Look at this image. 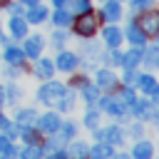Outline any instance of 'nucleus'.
<instances>
[{"label":"nucleus","instance_id":"obj_1","mask_svg":"<svg viewBox=\"0 0 159 159\" xmlns=\"http://www.w3.org/2000/svg\"><path fill=\"white\" fill-rule=\"evenodd\" d=\"M62 92H65V87H62L60 82H45V84L40 87V92H37V99H40L42 104H55V102L62 97Z\"/></svg>","mask_w":159,"mask_h":159},{"label":"nucleus","instance_id":"obj_2","mask_svg":"<svg viewBox=\"0 0 159 159\" xmlns=\"http://www.w3.org/2000/svg\"><path fill=\"white\" fill-rule=\"evenodd\" d=\"M75 30H77V35H82V37L94 35V30H97V15H92L89 10H87V12H82V15H80V20L75 22Z\"/></svg>","mask_w":159,"mask_h":159},{"label":"nucleus","instance_id":"obj_3","mask_svg":"<svg viewBox=\"0 0 159 159\" xmlns=\"http://www.w3.org/2000/svg\"><path fill=\"white\" fill-rule=\"evenodd\" d=\"M154 102L157 99H134L129 107H132V112L137 114V117H147V119H154L157 117V107H154Z\"/></svg>","mask_w":159,"mask_h":159},{"label":"nucleus","instance_id":"obj_4","mask_svg":"<svg viewBox=\"0 0 159 159\" xmlns=\"http://www.w3.org/2000/svg\"><path fill=\"white\" fill-rule=\"evenodd\" d=\"M139 30H142L147 37H154V35L159 32V15H154V12H144V15L139 17Z\"/></svg>","mask_w":159,"mask_h":159},{"label":"nucleus","instance_id":"obj_5","mask_svg":"<svg viewBox=\"0 0 159 159\" xmlns=\"http://www.w3.org/2000/svg\"><path fill=\"white\" fill-rule=\"evenodd\" d=\"M99 102V107L102 109H107L109 114H114V117H122L124 112H127V104L122 102V99H114V97H102V99H97Z\"/></svg>","mask_w":159,"mask_h":159},{"label":"nucleus","instance_id":"obj_6","mask_svg":"<svg viewBox=\"0 0 159 159\" xmlns=\"http://www.w3.org/2000/svg\"><path fill=\"white\" fill-rule=\"evenodd\" d=\"M35 119H37V129H40V132H50V134H52V132H57V127L62 124V122H60V117H57L55 112H47V114L35 117Z\"/></svg>","mask_w":159,"mask_h":159},{"label":"nucleus","instance_id":"obj_7","mask_svg":"<svg viewBox=\"0 0 159 159\" xmlns=\"http://www.w3.org/2000/svg\"><path fill=\"white\" fill-rule=\"evenodd\" d=\"M94 129H97V127H94ZM97 142H107V144H122V129H119V127L97 129Z\"/></svg>","mask_w":159,"mask_h":159},{"label":"nucleus","instance_id":"obj_8","mask_svg":"<svg viewBox=\"0 0 159 159\" xmlns=\"http://www.w3.org/2000/svg\"><path fill=\"white\" fill-rule=\"evenodd\" d=\"M137 82H139V89H142V92H147V94H157V92H159L157 80H154L152 75H139V77H137Z\"/></svg>","mask_w":159,"mask_h":159},{"label":"nucleus","instance_id":"obj_9","mask_svg":"<svg viewBox=\"0 0 159 159\" xmlns=\"http://www.w3.org/2000/svg\"><path fill=\"white\" fill-rule=\"evenodd\" d=\"M57 67L65 70V72L75 70V67H77V55H72V52H60V57H57Z\"/></svg>","mask_w":159,"mask_h":159},{"label":"nucleus","instance_id":"obj_10","mask_svg":"<svg viewBox=\"0 0 159 159\" xmlns=\"http://www.w3.org/2000/svg\"><path fill=\"white\" fill-rule=\"evenodd\" d=\"M127 37H129V42H132V45L142 47V45H144V37H147V35H144V32L139 30V25H137V22H132V25L127 27Z\"/></svg>","mask_w":159,"mask_h":159},{"label":"nucleus","instance_id":"obj_11","mask_svg":"<svg viewBox=\"0 0 159 159\" xmlns=\"http://www.w3.org/2000/svg\"><path fill=\"white\" fill-rule=\"evenodd\" d=\"M104 40H107V45H109V47H117V45L122 42V30H119V27H114V25L104 27Z\"/></svg>","mask_w":159,"mask_h":159},{"label":"nucleus","instance_id":"obj_12","mask_svg":"<svg viewBox=\"0 0 159 159\" xmlns=\"http://www.w3.org/2000/svg\"><path fill=\"white\" fill-rule=\"evenodd\" d=\"M114 80H117V77H114L109 70H99V72H97V87H99V89L114 87Z\"/></svg>","mask_w":159,"mask_h":159},{"label":"nucleus","instance_id":"obj_13","mask_svg":"<svg viewBox=\"0 0 159 159\" xmlns=\"http://www.w3.org/2000/svg\"><path fill=\"white\" fill-rule=\"evenodd\" d=\"M102 15H104L107 20H119V15H122V7H119V2H117V0H109V2L102 7Z\"/></svg>","mask_w":159,"mask_h":159},{"label":"nucleus","instance_id":"obj_14","mask_svg":"<svg viewBox=\"0 0 159 159\" xmlns=\"http://www.w3.org/2000/svg\"><path fill=\"white\" fill-rule=\"evenodd\" d=\"M5 60H7L10 65H22V62H25V50H20V47H7V50H5Z\"/></svg>","mask_w":159,"mask_h":159},{"label":"nucleus","instance_id":"obj_15","mask_svg":"<svg viewBox=\"0 0 159 159\" xmlns=\"http://www.w3.org/2000/svg\"><path fill=\"white\" fill-rule=\"evenodd\" d=\"M40 52H42V40H40V37H30V40L25 42V55L40 57Z\"/></svg>","mask_w":159,"mask_h":159},{"label":"nucleus","instance_id":"obj_16","mask_svg":"<svg viewBox=\"0 0 159 159\" xmlns=\"http://www.w3.org/2000/svg\"><path fill=\"white\" fill-rule=\"evenodd\" d=\"M142 60V47H134L132 52H127V55H122V65L127 67V70H132L137 62Z\"/></svg>","mask_w":159,"mask_h":159},{"label":"nucleus","instance_id":"obj_17","mask_svg":"<svg viewBox=\"0 0 159 159\" xmlns=\"http://www.w3.org/2000/svg\"><path fill=\"white\" fill-rule=\"evenodd\" d=\"M152 152H154V149H152V144H149V142H137V144H134V149H132V154H134L137 159H149V157H152Z\"/></svg>","mask_w":159,"mask_h":159},{"label":"nucleus","instance_id":"obj_18","mask_svg":"<svg viewBox=\"0 0 159 159\" xmlns=\"http://www.w3.org/2000/svg\"><path fill=\"white\" fill-rule=\"evenodd\" d=\"M82 97H84V102L94 104L99 99V87L97 84H82Z\"/></svg>","mask_w":159,"mask_h":159},{"label":"nucleus","instance_id":"obj_19","mask_svg":"<svg viewBox=\"0 0 159 159\" xmlns=\"http://www.w3.org/2000/svg\"><path fill=\"white\" fill-rule=\"evenodd\" d=\"M94 159H99V157H112V147L107 144V142H97V147H92V149H87Z\"/></svg>","mask_w":159,"mask_h":159},{"label":"nucleus","instance_id":"obj_20","mask_svg":"<svg viewBox=\"0 0 159 159\" xmlns=\"http://www.w3.org/2000/svg\"><path fill=\"white\" fill-rule=\"evenodd\" d=\"M45 17H47V10H45L40 2H37V5H32V10L27 12V20H30V22H42Z\"/></svg>","mask_w":159,"mask_h":159},{"label":"nucleus","instance_id":"obj_21","mask_svg":"<svg viewBox=\"0 0 159 159\" xmlns=\"http://www.w3.org/2000/svg\"><path fill=\"white\" fill-rule=\"evenodd\" d=\"M10 30H12L15 37H25V35H27V25H25V20H20L17 15H15V20H10Z\"/></svg>","mask_w":159,"mask_h":159},{"label":"nucleus","instance_id":"obj_22","mask_svg":"<svg viewBox=\"0 0 159 159\" xmlns=\"http://www.w3.org/2000/svg\"><path fill=\"white\" fill-rule=\"evenodd\" d=\"M52 70H55V67H52L50 60H42V57L37 60V75H40L42 80H50V77H52Z\"/></svg>","mask_w":159,"mask_h":159},{"label":"nucleus","instance_id":"obj_23","mask_svg":"<svg viewBox=\"0 0 159 159\" xmlns=\"http://www.w3.org/2000/svg\"><path fill=\"white\" fill-rule=\"evenodd\" d=\"M72 99H75V94L65 89V92H62V97H60V99H57L55 104L60 107V112H67V109H72Z\"/></svg>","mask_w":159,"mask_h":159},{"label":"nucleus","instance_id":"obj_24","mask_svg":"<svg viewBox=\"0 0 159 159\" xmlns=\"http://www.w3.org/2000/svg\"><path fill=\"white\" fill-rule=\"evenodd\" d=\"M35 122V112L32 109H20L17 112V124L20 127H27V124H32Z\"/></svg>","mask_w":159,"mask_h":159},{"label":"nucleus","instance_id":"obj_25","mask_svg":"<svg viewBox=\"0 0 159 159\" xmlns=\"http://www.w3.org/2000/svg\"><path fill=\"white\" fill-rule=\"evenodd\" d=\"M157 57H159V47H157V45H152L142 60H144V65H147V67H154V65H157Z\"/></svg>","mask_w":159,"mask_h":159},{"label":"nucleus","instance_id":"obj_26","mask_svg":"<svg viewBox=\"0 0 159 159\" xmlns=\"http://www.w3.org/2000/svg\"><path fill=\"white\" fill-rule=\"evenodd\" d=\"M52 20H55L57 25H70V22H72V15H70L67 10H62V7H57V12L52 15Z\"/></svg>","mask_w":159,"mask_h":159},{"label":"nucleus","instance_id":"obj_27","mask_svg":"<svg viewBox=\"0 0 159 159\" xmlns=\"http://www.w3.org/2000/svg\"><path fill=\"white\" fill-rule=\"evenodd\" d=\"M67 154H70V157H84V154H87V147H84L82 142H75V144L70 147Z\"/></svg>","mask_w":159,"mask_h":159},{"label":"nucleus","instance_id":"obj_28","mask_svg":"<svg viewBox=\"0 0 159 159\" xmlns=\"http://www.w3.org/2000/svg\"><path fill=\"white\" fill-rule=\"evenodd\" d=\"M17 132L25 137V142H27V144H35V139H37V137H35V132H32V129H27V127H20V124H17Z\"/></svg>","mask_w":159,"mask_h":159},{"label":"nucleus","instance_id":"obj_29","mask_svg":"<svg viewBox=\"0 0 159 159\" xmlns=\"http://www.w3.org/2000/svg\"><path fill=\"white\" fill-rule=\"evenodd\" d=\"M97 119H99V114H97V112H94V109H92V112H87V114H84V124H87V127H89V129H94V127H97Z\"/></svg>","mask_w":159,"mask_h":159},{"label":"nucleus","instance_id":"obj_30","mask_svg":"<svg viewBox=\"0 0 159 159\" xmlns=\"http://www.w3.org/2000/svg\"><path fill=\"white\" fill-rule=\"evenodd\" d=\"M0 152H5V154H17V152L10 147V139H7V137H2V134H0Z\"/></svg>","mask_w":159,"mask_h":159},{"label":"nucleus","instance_id":"obj_31","mask_svg":"<svg viewBox=\"0 0 159 159\" xmlns=\"http://www.w3.org/2000/svg\"><path fill=\"white\" fill-rule=\"evenodd\" d=\"M22 157H27V159H37V157H42V149H37V147H27V149L22 152Z\"/></svg>","mask_w":159,"mask_h":159},{"label":"nucleus","instance_id":"obj_32","mask_svg":"<svg viewBox=\"0 0 159 159\" xmlns=\"http://www.w3.org/2000/svg\"><path fill=\"white\" fill-rule=\"evenodd\" d=\"M72 10H75V12H87V10H89V0H75Z\"/></svg>","mask_w":159,"mask_h":159},{"label":"nucleus","instance_id":"obj_33","mask_svg":"<svg viewBox=\"0 0 159 159\" xmlns=\"http://www.w3.org/2000/svg\"><path fill=\"white\" fill-rule=\"evenodd\" d=\"M152 2H154V0H132V7H134V10H147Z\"/></svg>","mask_w":159,"mask_h":159},{"label":"nucleus","instance_id":"obj_34","mask_svg":"<svg viewBox=\"0 0 159 159\" xmlns=\"http://www.w3.org/2000/svg\"><path fill=\"white\" fill-rule=\"evenodd\" d=\"M65 40H67V37H65L62 32H55V37H52V42H55V47H62V45H65Z\"/></svg>","mask_w":159,"mask_h":159},{"label":"nucleus","instance_id":"obj_35","mask_svg":"<svg viewBox=\"0 0 159 159\" xmlns=\"http://www.w3.org/2000/svg\"><path fill=\"white\" fill-rule=\"evenodd\" d=\"M122 102H124V104H132V102H134V94H132V89H124V92H122Z\"/></svg>","mask_w":159,"mask_h":159},{"label":"nucleus","instance_id":"obj_36","mask_svg":"<svg viewBox=\"0 0 159 159\" xmlns=\"http://www.w3.org/2000/svg\"><path fill=\"white\" fill-rule=\"evenodd\" d=\"M124 82H127V84H134V82H137V75H134V72L129 70V72H127V80H124Z\"/></svg>","mask_w":159,"mask_h":159},{"label":"nucleus","instance_id":"obj_37","mask_svg":"<svg viewBox=\"0 0 159 159\" xmlns=\"http://www.w3.org/2000/svg\"><path fill=\"white\" fill-rule=\"evenodd\" d=\"M10 12L12 15H22V5H10Z\"/></svg>","mask_w":159,"mask_h":159},{"label":"nucleus","instance_id":"obj_38","mask_svg":"<svg viewBox=\"0 0 159 159\" xmlns=\"http://www.w3.org/2000/svg\"><path fill=\"white\" fill-rule=\"evenodd\" d=\"M129 132H132V134H134V137H139V134H142V127H139V124H134V127H132V129H129Z\"/></svg>","mask_w":159,"mask_h":159},{"label":"nucleus","instance_id":"obj_39","mask_svg":"<svg viewBox=\"0 0 159 159\" xmlns=\"http://www.w3.org/2000/svg\"><path fill=\"white\" fill-rule=\"evenodd\" d=\"M52 2H55V5H57V7H62V5H65V2H67V0H52Z\"/></svg>","mask_w":159,"mask_h":159},{"label":"nucleus","instance_id":"obj_40","mask_svg":"<svg viewBox=\"0 0 159 159\" xmlns=\"http://www.w3.org/2000/svg\"><path fill=\"white\" fill-rule=\"evenodd\" d=\"M22 2H25V5H37L40 0H22Z\"/></svg>","mask_w":159,"mask_h":159}]
</instances>
